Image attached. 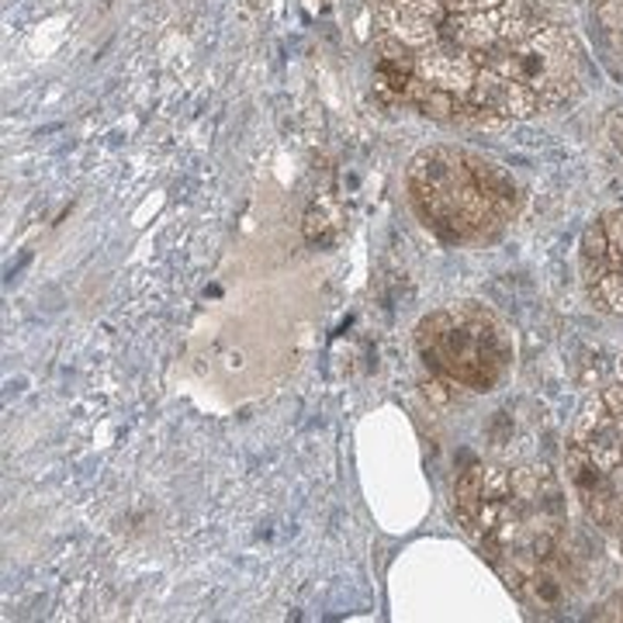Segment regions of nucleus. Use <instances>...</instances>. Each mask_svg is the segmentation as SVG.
Returning <instances> with one entry per match:
<instances>
[{"label": "nucleus", "mask_w": 623, "mask_h": 623, "mask_svg": "<svg viewBox=\"0 0 623 623\" xmlns=\"http://www.w3.org/2000/svg\"><path fill=\"white\" fill-rule=\"evenodd\" d=\"M405 101H409L419 114L426 118H437V122H447V118H453V111H458V105H453V94L426 84L423 77H413L409 90H405Z\"/></svg>", "instance_id": "nucleus-14"}, {"label": "nucleus", "mask_w": 623, "mask_h": 623, "mask_svg": "<svg viewBox=\"0 0 623 623\" xmlns=\"http://www.w3.org/2000/svg\"><path fill=\"white\" fill-rule=\"evenodd\" d=\"M447 8L440 0H385L378 11L381 32L389 39L409 45V50H426L440 39V21Z\"/></svg>", "instance_id": "nucleus-4"}, {"label": "nucleus", "mask_w": 623, "mask_h": 623, "mask_svg": "<svg viewBox=\"0 0 623 623\" xmlns=\"http://www.w3.org/2000/svg\"><path fill=\"white\" fill-rule=\"evenodd\" d=\"M471 105H478L485 114H492L495 122H502V118H523V114H531L537 111V98H534V90L506 77V74H499V69L485 66V69H478V77L471 84Z\"/></svg>", "instance_id": "nucleus-5"}, {"label": "nucleus", "mask_w": 623, "mask_h": 623, "mask_svg": "<svg viewBox=\"0 0 623 623\" xmlns=\"http://www.w3.org/2000/svg\"><path fill=\"white\" fill-rule=\"evenodd\" d=\"M343 229H347L343 211H340V205L332 201V198L316 201V205L308 208V215H305V239H308V243H316V247L340 243Z\"/></svg>", "instance_id": "nucleus-12"}, {"label": "nucleus", "mask_w": 623, "mask_h": 623, "mask_svg": "<svg viewBox=\"0 0 623 623\" xmlns=\"http://www.w3.org/2000/svg\"><path fill=\"white\" fill-rule=\"evenodd\" d=\"M502 0H444L447 14H478V11H495Z\"/></svg>", "instance_id": "nucleus-16"}, {"label": "nucleus", "mask_w": 623, "mask_h": 623, "mask_svg": "<svg viewBox=\"0 0 623 623\" xmlns=\"http://www.w3.org/2000/svg\"><path fill=\"white\" fill-rule=\"evenodd\" d=\"M575 444H579L589 458L603 468V471H613L623 458V440L616 434V423L610 419L606 405L603 402H589L586 413L579 419V426H575Z\"/></svg>", "instance_id": "nucleus-7"}, {"label": "nucleus", "mask_w": 623, "mask_h": 623, "mask_svg": "<svg viewBox=\"0 0 623 623\" xmlns=\"http://www.w3.org/2000/svg\"><path fill=\"white\" fill-rule=\"evenodd\" d=\"M416 77L434 84L447 94H471V84L478 77V63L471 53L458 50L450 42H434L416 56Z\"/></svg>", "instance_id": "nucleus-6"}, {"label": "nucleus", "mask_w": 623, "mask_h": 623, "mask_svg": "<svg viewBox=\"0 0 623 623\" xmlns=\"http://www.w3.org/2000/svg\"><path fill=\"white\" fill-rule=\"evenodd\" d=\"M610 489H613V499L623 502V464L613 468V474H610Z\"/></svg>", "instance_id": "nucleus-18"}, {"label": "nucleus", "mask_w": 623, "mask_h": 623, "mask_svg": "<svg viewBox=\"0 0 623 623\" xmlns=\"http://www.w3.org/2000/svg\"><path fill=\"white\" fill-rule=\"evenodd\" d=\"M413 77H416V56H413V50L385 35V39L378 42L374 90L385 101H405V90H409Z\"/></svg>", "instance_id": "nucleus-9"}, {"label": "nucleus", "mask_w": 623, "mask_h": 623, "mask_svg": "<svg viewBox=\"0 0 623 623\" xmlns=\"http://www.w3.org/2000/svg\"><path fill=\"white\" fill-rule=\"evenodd\" d=\"M440 39L458 45L464 53H489L499 42V14L478 11V14H447L440 21Z\"/></svg>", "instance_id": "nucleus-10"}, {"label": "nucleus", "mask_w": 623, "mask_h": 623, "mask_svg": "<svg viewBox=\"0 0 623 623\" xmlns=\"http://www.w3.org/2000/svg\"><path fill=\"white\" fill-rule=\"evenodd\" d=\"M547 25L537 18V11L531 8V0H502L499 4V39L523 45L534 35H540Z\"/></svg>", "instance_id": "nucleus-11"}, {"label": "nucleus", "mask_w": 623, "mask_h": 623, "mask_svg": "<svg viewBox=\"0 0 623 623\" xmlns=\"http://www.w3.org/2000/svg\"><path fill=\"white\" fill-rule=\"evenodd\" d=\"M565 468H568L575 492H579V499H582L586 513L599 523H610L613 520V489L603 482V474H599L603 468H599L579 444L565 453Z\"/></svg>", "instance_id": "nucleus-8"}, {"label": "nucleus", "mask_w": 623, "mask_h": 623, "mask_svg": "<svg viewBox=\"0 0 623 623\" xmlns=\"http://www.w3.org/2000/svg\"><path fill=\"white\" fill-rule=\"evenodd\" d=\"M409 198L426 229L450 243H468L510 219L516 187L482 156L434 146L409 163Z\"/></svg>", "instance_id": "nucleus-1"}, {"label": "nucleus", "mask_w": 623, "mask_h": 623, "mask_svg": "<svg viewBox=\"0 0 623 623\" xmlns=\"http://www.w3.org/2000/svg\"><path fill=\"white\" fill-rule=\"evenodd\" d=\"M489 66L526 84L534 94H544L547 101H561L575 84V42L561 29H544L510 53L489 50Z\"/></svg>", "instance_id": "nucleus-3"}, {"label": "nucleus", "mask_w": 623, "mask_h": 623, "mask_svg": "<svg viewBox=\"0 0 623 623\" xmlns=\"http://www.w3.org/2000/svg\"><path fill=\"white\" fill-rule=\"evenodd\" d=\"M606 239L616 253H623V211H613L606 219Z\"/></svg>", "instance_id": "nucleus-17"}, {"label": "nucleus", "mask_w": 623, "mask_h": 623, "mask_svg": "<svg viewBox=\"0 0 623 623\" xmlns=\"http://www.w3.org/2000/svg\"><path fill=\"white\" fill-rule=\"evenodd\" d=\"M613 135H616V142H620V150H623V111L613 118Z\"/></svg>", "instance_id": "nucleus-19"}, {"label": "nucleus", "mask_w": 623, "mask_h": 623, "mask_svg": "<svg viewBox=\"0 0 623 623\" xmlns=\"http://www.w3.org/2000/svg\"><path fill=\"white\" fill-rule=\"evenodd\" d=\"M523 599H534L537 606H547V610L565 603V579H561V571L555 568V558L540 561L531 575H526Z\"/></svg>", "instance_id": "nucleus-13"}, {"label": "nucleus", "mask_w": 623, "mask_h": 623, "mask_svg": "<svg viewBox=\"0 0 623 623\" xmlns=\"http://www.w3.org/2000/svg\"><path fill=\"white\" fill-rule=\"evenodd\" d=\"M595 295H599V302H603V308L623 312V271L610 267L603 277L595 281Z\"/></svg>", "instance_id": "nucleus-15"}, {"label": "nucleus", "mask_w": 623, "mask_h": 623, "mask_svg": "<svg viewBox=\"0 0 623 623\" xmlns=\"http://www.w3.org/2000/svg\"><path fill=\"white\" fill-rule=\"evenodd\" d=\"M416 347L437 374L474 392H489L510 368L502 326L474 305H453L426 316L416 326Z\"/></svg>", "instance_id": "nucleus-2"}]
</instances>
